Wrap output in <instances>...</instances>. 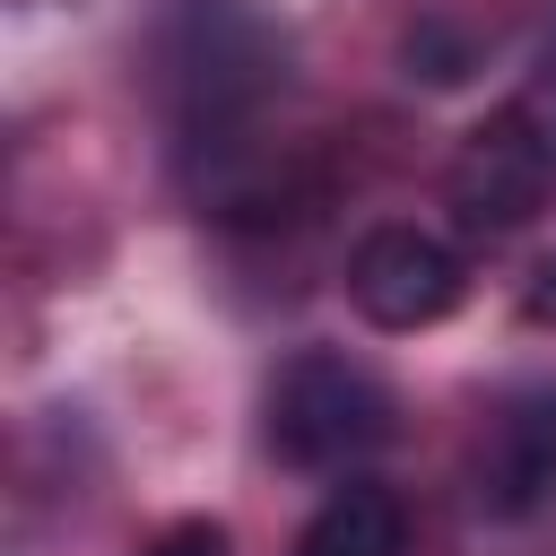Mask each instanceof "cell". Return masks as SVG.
I'll use <instances>...</instances> for the list:
<instances>
[{"mask_svg":"<svg viewBox=\"0 0 556 556\" xmlns=\"http://www.w3.org/2000/svg\"><path fill=\"white\" fill-rule=\"evenodd\" d=\"M165 96L191 139H226L287 70V43L243 9V0H182L165 17Z\"/></svg>","mask_w":556,"mask_h":556,"instance_id":"cell-1","label":"cell"},{"mask_svg":"<svg viewBox=\"0 0 556 556\" xmlns=\"http://www.w3.org/2000/svg\"><path fill=\"white\" fill-rule=\"evenodd\" d=\"M391 391L356 365V356H330V348H304L278 382H269V452L287 469H356L391 443Z\"/></svg>","mask_w":556,"mask_h":556,"instance_id":"cell-2","label":"cell"},{"mask_svg":"<svg viewBox=\"0 0 556 556\" xmlns=\"http://www.w3.org/2000/svg\"><path fill=\"white\" fill-rule=\"evenodd\" d=\"M443 191H452V217L460 226H486V235L539 217V200L556 191V70L539 87H521L495 122H478L460 139Z\"/></svg>","mask_w":556,"mask_h":556,"instance_id":"cell-3","label":"cell"},{"mask_svg":"<svg viewBox=\"0 0 556 556\" xmlns=\"http://www.w3.org/2000/svg\"><path fill=\"white\" fill-rule=\"evenodd\" d=\"M556 486V374L495 391L478 443H469V495L495 521H521Z\"/></svg>","mask_w":556,"mask_h":556,"instance_id":"cell-4","label":"cell"},{"mask_svg":"<svg viewBox=\"0 0 556 556\" xmlns=\"http://www.w3.org/2000/svg\"><path fill=\"white\" fill-rule=\"evenodd\" d=\"M348 304L374 330H434L460 304V252L426 226H374L348 261Z\"/></svg>","mask_w":556,"mask_h":556,"instance_id":"cell-5","label":"cell"},{"mask_svg":"<svg viewBox=\"0 0 556 556\" xmlns=\"http://www.w3.org/2000/svg\"><path fill=\"white\" fill-rule=\"evenodd\" d=\"M295 556H408L400 504H391L382 486H339V495H330V504L304 521Z\"/></svg>","mask_w":556,"mask_h":556,"instance_id":"cell-6","label":"cell"},{"mask_svg":"<svg viewBox=\"0 0 556 556\" xmlns=\"http://www.w3.org/2000/svg\"><path fill=\"white\" fill-rule=\"evenodd\" d=\"M139 556H235V547H226L217 521H174V530H156Z\"/></svg>","mask_w":556,"mask_h":556,"instance_id":"cell-7","label":"cell"},{"mask_svg":"<svg viewBox=\"0 0 556 556\" xmlns=\"http://www.w3.org/2000/svg\"><path fill=\"white\" fill-rule=\"evenodd\" d=\"M521 313H530V321H556V252L530 269V295H521Z\"/></svg>","mask_w":556,"mask_h":556,"instance_id":"cell-8","label":"cell"}]
</instances>
